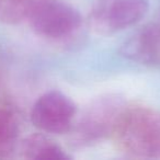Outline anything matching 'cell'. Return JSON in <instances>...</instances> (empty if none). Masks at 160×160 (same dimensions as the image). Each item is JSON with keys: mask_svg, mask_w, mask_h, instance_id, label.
<instances>
[{"mask_svg": "<svg viewBox=\"0 0 160 160\" xmlns=\"http://www.w3.org/2000/svg\"><path fill=\"white\" fill-rule=\"evenodd\" d=\"M123 152L136 158H160V112L126 107L113 133Z\"/></svg>", "mask_w": 160, "mask_h": 160, "instance_id": "obj_1", "label": "cell"}, {"mask_svg": "<svg viewBox=\"0 0 160 160\" xmlns=\"http://www.w3.org/2000/svg\"><path fill=\"white\" fill-rule=\"evenodd\" d=\"M126 107L124 99L118 94H107L92 101L70 129L72 142L88 146L112 136Z\"/></svg>", "mask_w": 160, "mask_h": 160, "instance_id": "obj_2", "label": "cell"}, {"mask_svg": "<svg viewBox=\"0 0 160 160\" xmlns=\"http://www.w3.org/2000/svg\"><path fill=\"white\" fill-rule=\"evenodd\" d=\"M148 8V0H97L88 24L98 35H112L142 20Z\"/></svg>", "mask_w": 160, "mask_h": 160, "instance_id": "obj_3", "label": "cell"}, {"mask_svg": "<svg viewBox=\"0 0 160 160\" xmlns=\"http://www.w3.org/2000/svg\"><path fill=\"white\" fill-rule=\"evenodd\" d=\"M33 31L49 40H64L80 29L82 17L71 5L56 0H44L29 18Z\"/></svg>", "mask_w": 160, "mask_h": 160, "instance_id": "obj_4", "label": "cell"}, {"mask_svg": "<svg viewBox=\"0 0 160 160\" xmlns=\"http://www.w3.org/2000/svg\"><path fill=\"white\" fill-rule=\"evenodd\" d=\"M77 105L62 92L53 90L41 96L31 111L35 127L49 134L69 133L73 126Z\"/></svg>", "mask_w": 160, "mask_h": 160, "instance_id": "obj_5", "label": "cell"}, {"mask_svg": "<svg viewBox=\"0 0 160 160\" xmlns=\"http://www.w3.org/2000/svg\"><path fill=\"white\" fill-rule=\"evenodd\" d=\"M124 57L142 65H160V23L149 24L121 47Z\"/></svg>", "mask_w": 160, "mask_h": 160, "instance_id": "obj_6", "label": "cell"}, {"mask_svg": "<svg viewBox=\"0 0 160 160\" xmlns=\"http://www.w3.org/2000/svg\"><path fill=\"white\" fill-rule=\"evenodd\" d=\"M23 156L33 160H69L70 156L54 140L42 134H33L22 142Z\"/></svg>", "mask_w": 160, "mask_h": 160, "instance_id": "obj_7", "label": "cell"}, {"mask_svg": "<svg viewBox=\"0 0 160 160\" xmlns=\"http://www.w3.org/2000/svg\"><path fill=\"white\" fill-rule=\"evenodd\" d=\"M42 1L44 0H0V21L8 24L22 22Z\"/></svg>", "mask_w": 160, "mask_h": 160, "instance_id": "obj_8", "label": "cell"}, {"mask_svg": "<svg viewBox=\"0 0 160 160\" xmlns=\"http://www.w3.org/2000/svg\"><path fill=\"white\" fill-rule=\"evenodd\" d=\"M18 133V122L14 115L7 110L0 109V147H6L13 142Z\"/></svg>", "mask_w": 160, "mask_h": 160, "instance_id": "obj_9", "label": "cell"}]
</instances>
